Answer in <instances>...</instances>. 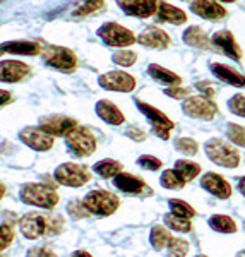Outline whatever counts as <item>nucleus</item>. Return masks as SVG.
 Listing matches in <instances>:
<instances>
[{"label":"nucleus","mask_w":245,"mask_h":257,"mask_svg":"<svg viewBox=\"0 0 245 257\" xmlns=\"http://www.w3.org/2000/svg\"><path fill=\"white\" fill-rule=\"evenodd\" d=\"M21 199H23L26 204L38 206V208L52 209L59 202V196L52 187L43 184H28L24 185L21 190Z\"/></svg>","instance_id":"nucleus-1"},{"label":"nucleus","mask_w":245,"mask_h":257,"mask_svg":"<svg viewBox=\"0 0 245 257\" xmlns=\"http://www.w3.org/2000/svg\"><path fill=\"white\" fill-rule=\"evenodd\" d=\"M65 141H67V146L70 151L77 156H89L96 149V139L91 134L89 128L86 127H79V125L74 127L65 136Z\"/></svg>","instance_id":"nucleus-2"},{"label":"nucleus","mask_w":245,"mask_h":257,"mask_svg":"<svg viewBox=\"0 0 245 257\" xmlns=\"http://www.w3.org/2000/svg\"><path fill=\"white\" fill-rule=\"evenodd\" d=\"M118 204V197L110 192H105V190H93L84 197V206L88 208V211L98 214V216H108V214L115 213Z\"/></svg>","instance_id":"nucleus-3"},{"label":"nucleus","mask_w":245,"mask_h":257,"mask_svg":"<svg viewBox=\"0 0 245 257\" xmlns=\"http://www.w3.org/2000/svg\"><path fill=\"white\" fill-rule=\"evenodd\" d=\"M206 153L211 161H214L216 165H221V167L235 168L240 163L238 153L221 139H211L206 144Z\"/></svg>","instance_id":"nucleus-4"},{"label":"nucleus","mask_w":245,"mask_h":257,"mask_svg":"<svg viewBox=\"0 0 245 257\" xmlns=\"http://www.w3.org/2000/svg\"><path fill=\"white\" fill-rule=\"evenodd\" d=\"M45 62L48 65H52L53 69H59V70H64V72H70V70L76 69L77 65V59L69 48H64V47H45L43 52Z\"/></svg>","instance_id":"nucleus-5"},{"label":"nucleus","mask_w":245,"mask_h":257,"mask_svg":"<svg viewBox=\"0 0 245 257\" xmlns=\"http://www.w3.org/2000/svg\"><path fill=\"white\" fill-rule=\"evenodd\" d=\"M98 35L110 47H129L136 41V36L127 28L120 26L117 23H108L105 26H101Z\"/></svg>","instance_id":"nucleus-6"},{"label":"nucleus","mask_w":245,"mask_h":257,"mask_svg":"<svg viewBox=\"0 0 245 257\" xmlns=\"http://www.w3.org/2000/svg\"><path fill=\"white\" fill-rule=\"evenodd\" d=\"M55 178L62 185L81 187L89 180V173L84 167H79L76 163H65L55 170Z\"/></svg>","instance_id":"nucleus-7"},{"label":"nucleus","mask_w":245,"mask_h":257,"mask_svg":"<svg viewBox=\"0 0 245 257\" xmlns=\"http://www.w3.org/2000/svg\"><path fill=\"white\" fill-rule=\"evenodd\" d=\"M138 106H139V110L148 117L149 122H151L155 134L160 136L161 139H168L170 138V131L173 128L172 120H170L165 113H161L160 110H156L155 106L146 105V103H143V101H138Z\"/></svg>","instance_id":"nucleus-8"},{"label":"nucleus","mask_w":245,"mask_h":257,"mask_svg":"<svg viewBox=\"0 0 245 257\" xmlns=\"http://www.w3.org/2000/svg\"><path fill=\"white\" fill-rule=\"evenodd\" d=\"M184 111L194 118L211 120L218 113V106L214 105L213 99H209L207 96H194V98L185 99Z\"/></svg>","instance_id":"nucleus-9"},{"label":"nucleus","mask_w":245,"mask_h":257,"mask_svg":"<svg viewBox=\"0 0 245 257\" xmlns=\"http://www.w3.org/2000/svg\"><path fill=\"white\" fill-rule=\"evenodd\" d=\"M48 221H50V218H45L43 214L28 213V214H24V218H21L19 226L24 237L35 240L48 231Z\"/></svg>","instance_id":"nucleus-10"},{"label":"nucleus","mask_w":245,"mask_h":257,"mask_svg":"<svg viewBox=\"0 0 245 257\" xmlns=\"http://www.w3.org/2000/svg\"><path fill=\"white\" fill-rule=\"evenodd\" d=\"M21 141L36 151H47L53 146V136L45 132L41 127H26L19 134Z\"/></svg>","instance_id":"nucleus-11"},{"label":"nucleus","mask_w":245,"mask_h":257,"mask_svg":"<svg viewBox=\"0 0 245 257\" xmlns=\"http://www.w3.org/2000/svg\"><path fill=\"white\" fill-rule=\"evenodd\" d=\"M99 84L101 88L110 89V91H122V93H129L136 88V79L132 76H129L127 72H106L99 77Z\"/></svg>","instance_id":"nucleus-12"},{"label":"nucleus","mask_w":245,"mask_h":257,"mask_svg":"<svg viewBox=\"0 0 245 257\" xmlns=\"http://www.w3.org/2000/svg\"><path fill=\"white\" fill-rule=\"evenodd\" d=\"M40 127L52 136H67L74 127H77V122L74 118H69V117L53 115V117L41 118Z\"/></svg>","instance_id":"nucleus-13"},{"label":"nucleus","mask_w":245,"mask_h":257,"mask_svg":"<svg viewBox=\"0 0 245 257\" xmlns=\"http://www.w3.org/2000/svg\"><path fill=\"white\" fill-rule=\"evenodd\" d=\"M120 9L127 16L149 18L156 11V0H117Z\"/></svg>","instance_id":"nucleus-14"},{"label":"nucleus","mask_w":245,"mask_h":257,"mask_svg":"<svg viewBox=\"0 0 245 257\" xmlns=\"http://www.w3.org/2000/svg\"><path fill=\"white\" fill-rule=\"evenodd\" d=\"M30 67L19 60H4L0 62V81L2 82H18L28 76Z\"/></svg>","instance_id":"nucleus-15"},{"label":"nucleus","mask_w":245,"mask_h":257,"mask_svg":"<svg viewBox=\"0 0 245 257\" xmlns=\"http://www.w3.org/2000/svg\"><path fill=\"white\" fill-rule=\"evenodd\" d=\"M190 9L204 19H223L226 16L225 7L219 6L216 0H194Z\"/></svg>","instance_id":"nucleus-16"},{"label":"nucleus","mask_w":245,"mask_h":257,"mask_svg":"<svg viewBox=\"0 0 245 257\" xmlns=\"http://www.w3.org/2000/svg\"><path fill=\"white\" fill-rule=\"evenodd\" d=\"M201 185L204 187L207 192H211L216 197L226 199L231 196V187L230 184L223 177L216 175V173H206L201 180Z\"/></svg>","instance_id":"nucleus-17"},{"label":"nucleus","mask_w":245,"mask_h":257,"mask_svg":"<svg viewBox=\"0 0 245 257\" xmlns=\"http://www.w3.org/2000/svg\"><path fill=\"white\" fill-rule=\"evenodd\" d=\"M213 43L216 45V48L219 52H223L225 55H228L230 59L233 60H240V48L236 45L235 38L231 36L230 31L223 30V31H218L213 35Z\"/></svg>","instance_id":"nucleus-18"},{"label":"nucleus","mask_w":245,"mask_h":257,"mask_svg":"<svg viewBox=\"0 0 245 257\" xmlns=\"http://www.w3.org/2000/svg\"><path fill=\"white\" fill-rule=\"evenodd\" d=\"M139 43L149 48H167L170 45V36L160 28H148L143 31V35L139 36Z\"/></svg>","instance_id":"nucleus-19"},{"label":"nucleus","mask_w":245,"mask_h":257,"mask_svg":"<svg viewBox=\"0 0 245 257\" xmlns=\"http://www.w3.org/2000/svg\"><path fill=\"white\" fill-rule=\"evenodd\" d=\"M96 113L99 118L105 120L106 123H111V125H120V123H124L122 111H120L113 103L105 101V99L96 103Z\"/></svg>","instance_id":"nucleus-20"},{"label":"nucleus","mask_w":245,"mask_h":257,"mask_svg":"<svg viewBox=\"0 0 245 257\" xmlns=\"http://www.w3.org/2000/svg\"><path fill=\"white\" fill-rule=\"evenodd\" d=\"M115 187L120 189L122 192H127V194H139L144 190V182L141 178L134 177V175H129V173H118L115 175Z\"/></svg>","instance_id":"nucleus-21"},{"label":"nucleus","mask_w":245,"mask_h":257,"mask_svg":"<svg viewBox=\"0 0 245 257\" xmlns=\"http://www.w3.org/2000/svg\"><path fill=\"white\" fill-rule=\"evenodd\" d=\"M211 69H213L214 76L219 77L223 82H228V84H231V86H238V88L245 86V77L240 76L238 72H235L233 69H230L228 65L213 64V65H211Z\"/></svg>","instance_id":"nucleus-22"},{"label":"nucleus","mask_w":245,"mask_h":257,"mask_svg":"<svg viewBox=\"0 0 245 257\" xmlns=\"http://www.w3.org/2000/svg\"><path fill=\"white\" fill-rule=\"evenodd\" d=\"M158 19L167 21V23H172V24H184L187 21V16L184 11L170 6L167 2H161L160 7H158Z\"/></svg>","instance_id":"nucleus-23"},{"label":"nucleus","mask_w":245,"mask_h":257,"mask_svg":"<svg viewBox=\"0 0 245 257\" xmlns=\"http://www.w3.org/2000/svg\"><path fill=\"white\" fill-rule=\"evenodd\" d=\"M0 50L16 53V55H36L40 52V47L31 41H9V43L0 45Z\"/></svg>","instance_id":"nucleus-24"},{"label":"nucleus","mask_w":245,"mask_h":257,"mask_svg":"<svg viewBox=\"0 0 245 257\" xmlns=\"http://www.w3.org/2000/svg\"><path fill=\"white\" fill-rule=\"evenodd\" d=\"M184 41L187 45H190V47L204 48V50L209 48V38H207V35L196 26L189 28V30L184 33Z\"/></svg>","instance_id":"nucleus-25"},{"label":"nucleus","mask_w":245,"mask_h":257,"mask_svg":"<svg viewBox=\"0 0 245 257\" xmlns=\"http://www.w3.org/2000/svg\"><path fill=\"white\" fill-rule=\"evenodd\" d=\"M149 74H151L156 81L165 82V84H170V86H178L182 82V79L175 72H172V70H168L165 67H160V65H155V64L149 65Z\"/></svg>","instance_id":"nucleus-26"},{"label":"nucleus","mask_w":245,"mask_h":257,"mask_svg":"<svg viewBox=\"0 0 245 257\" xmlns=\"http://www.w3.org/2000/svg\"><path fill=\"white\" fill-rule=\"evenodd\" d=\"M93 170L98 173L99 177L110 178V177L118 175V173L122 172V165L115 160H103V161H99V163L94 165Z\"/></svg>","instance_id":"nucleus-27"},{"label":"nucleus","mask_w":245,"mask_h":257,"mask_svg":"<svg viewBox=\"0 0 245 257\" xmlns=\"http://www.w3.org/2000/svg\"><path fill=\"white\" fill-rule=\"evenodd\" d=\"M175 170L180 173V177L184 178L185 182H189V180H192V178H196L199 175L201 167H199L197 163H192V161L180 160V161H177V163H175Z\"/></svg>","instance_id":"nucleus-28"},{"label":"nucleus","mask_w":245,"mask_h":257,"mask_svg":"<svg viewBox=\"0 0 245 257\" xmlns=\"http://www.w3.org/2000/svg\"><path fill=\"white\" fill-rule=\"evenodd\" d=\"M209 225H211L213 230L221 231V233H233V231L236 230V225H235L233 219L228 218V216H221V214L211 218L209 219Z\"/></svg>","instance_id":"nucleus-29"},{"label":"nucleus","mask_w":245,"mask_h":257,"mask_svg":"<svg viewBox=\"0 0 245 257\" xmlns=\"http://www.w3.org/2000/svg\"><path fill=\"white\" fill-rule=\"evenodd\" d=\"M149 240H151V245L155 247L156 250H161V248H165L168 245V242L172 240V237H170V233L163 226H153Z\"/></svg>","instance_id":"nucleus-30"},{"label":"nucleus","mask_w":245,"mask_h":257,"mask_svg":"<svg viewBox=\"0 0 245 257\" xmlns=\"http://www.w3.org/2000/svg\"><path fill=\"white\" fill-rule=\"evenodd\" d=\"M161 184L167 189H182L185 180L180 177V173H178L177 170H167V172H163V175H161Z\"/></svg>","instance_id":"nucleus-31"},{"label":"nucleus","mask_w":245,"mask_h":257,"mask_svg":"<svg viewBox=\"0 0 245 257\" xmlns=\"http://www.w3.org/2000/svg\"><path fill=\"white\" fill-rule=\"evenodd\" d=\"M165 225H167L168 228H172V230H177V231H190V228H192V225H190L189 218H182V216H177V214H167L165 216Z\"/></svg>","instance_id":"nucleus-32"},{"label":"nucleus","mask_w":245,"mask_h":257,"mask_svg":"<svg viewBox=\"0 0 245 257\" xmlns=\"http://www.w3.org/2000/svg\"><path fill=\"white\" fill-rule=\"evenodd\" d=\"M189 252V242L182 238H172L168 242V255L170 257H185Z\"/></svg>","instance_id":"nucleus-33"},{"label":"nucleus","mask_w":245,"mask_h":257,"mask_svg":"<svg viewBox=\"0 0 245 257\" xmlns=\"http://www.w3.org/2000/svg\"><path fill=\"white\" fill-rule=\"evenodd\" d=\"M170 208H172L173 214L182 216V218H192L194 214H196V211L190 208L187 202L180 201V199H172V201H170Z\"/></svg>","instance_id":"nucleus-34"},{"label":"nucleus","mask_w":245,"mask_h":257,"mask_svg":"<svg viewBox=\"0 0 245 257\" xmlns=\"http://www.w3.org/2000/svg\"><path fill=\"white\" fill-rule=\"evenodd\" d=\"M101 7H103V0H84V2L79 6V9L74 12V16H79V18L89 16V14H93V12H96L98 9H101Z\"/></svg>","instance_id":"nucleus-35"},{"label":"nucleus","mask_w":245,"mask_h":257,"mask_svg":"<svg viewBox=\"0 0 245 257\" xmlns=\"http://www.w3.org/2000/svg\"><path fill=\"white\" fill-rule=\"evenodd\" d=\"M228 138L230 141H233L235 144L245 148V128L236 125V123H230L228 125Z\"/></svg>","instance_id":"nucleus-36"},{"label":"nucleus","mask_w":245,"mask_h":257,"mask_svg":"<svg viewBox=\"0 0 245 257\" xmlns=\"http://www.w3.org/2000/svg\"><path fill=\"white\" fill-rule=\"evenodd\" d=\"M175 148L178 149V151L184 153V155H196L197 153V143L194 139H189V138L177 139Z\"/></svg>","instance_id":"nucleus-37"},{"label":"nucleus","mask_w":245,"mask_h":257,"mask_svg":"<svg viewBox=\"0 0 245 257\" xmlns=\"http://www.w3.org/2000/svg\"><path fill=\"white\" fill-rule=\"evenodd\" d=\"M228 108L233 111L238 117H245V96L243 94H235L233 98L228 101Z\"/></svg>","instance_id":"nucleus-38"},{"label":"nucleus","mask_w":245,"mask_h":257,"mask_svg":"<svg viewBox=\"0 0 245 257\" xmlns=\"http://www.w3.org/2000/svg\"><path fill=\"white\" fill-rule=\"evenodd\" d=\"M113 62L115 64H120V65H132L136 62V53L134 52H127V50H120L113 55Z\"/></svg>","instance_id":"nucleus-39"},{"label":"nucleus","mask_w":245,"mask_h":257,"mask_svg":"<svg viewBox=\"0 0 245 257\" xmlns=\"http://www.w3.org/2000/svg\"><path fill=\"white\" fill-rule=\"evenodd\" d=\"M12 238H14V231L9 225H0V250L7 248L11 245Z\"/></svg>","instance_id":"nucleus-40"},{"label":"nucleus","mask_w":245,"mask_h":257,"mask_svg":"<svg viewBox=\"0 0 245 257\" xmlns=\"http://www.w3.org/2000/svg\"><path fill=\"white\" fill-rule=\"evenodd\" d=\"M88 208L84 206V202H79V201H72L69 204V214H72V218H84V216H88Z\"/></svg>","instance_id":"nucleus-41"},{"label":"nucleus","mask_w":245,"mask_h":257,"mask_svg":"<svg viewBox=\"0 0 245 257\" xmlns=\"http://www.w3.org/2000/svg\"><path fill=\"white\" fill-rule=\"evenodd\" d=\"M139 165L146 170H160L161 168V160L155 158V156H149V155H144L139 158Z\"/></svg>","instance_id":"nucleus-42"},{"label":"nucleus","mask_w":245,"mask_h":257,"mask_svg":"<svg viewBox=\"0 0 245 257\" xmlns=\"http://www.w3.org/2000/svg\"><path fill=\"white\" fill-rule=\"evenodd\" d=\"M28 255L30 257H55V254H53L50 248L47 247H35L31 248L30 252H28Z\"/></svg>","instance_id":"nucleus-43"},{"label":"nucleus","mask_w":245,"mask_h":257,"mask_svg":"<svg viewBox=\"0 0 245 257\" xmlns=\"http://www.w3.org/2000/svg\"><path fill=\"white\" fill-rule=\"evenodd\" d=\"M189 93H190L189 89H184V88H180V86H172L170 89H167V94L172 98H187Z\"/></svg>","instance_id":"nucleus-44"},{"label":"nucleus","mask_w":245,"mask_h":257,"mask_svg":"<svg viewBox=\"0 0 245 257\" xmlns=\"http://www.w3.org/2000/svg\"><path fill=\"white\" fill-rule=\"evenodd\" d=\"M127 136H131V138H134V139H138V141H143L144 138H146V134H144L143 131H139V128H129Z\"/></svg>","instance_id":"nucleus-45"},{"label":"nucleus","mask_w":245,"mask_h":257,"mask_svg":"<svg viewBox=\"0 0 245 257\" xmlns=\"http://www.w3.org/2000/svg\"><path fill=\"white\" fill-rule=\"evenodd\" d=\"M12 99V96H11V93L9 91H4V89H0V106L2 105H6V103H9Z\"/></svg>","instance_id":"nucleus-46"},{"label":"nucleus","mask_w":245,"mask_h":257,"mask_svg":"<svg viewBox=\"0 0 245 257\" xmlns=\"http://www.w3.org/2000/svg\"><path fill=\"white\" fill-rule=\"evenodd\" d=\"M238 187H240V192H242V194H243V196H245V177L242 178V180H240Z\"/></svg>","instance_id":"nucleus-47"},{"label":"nucleus","mask_w":245,"mask_h":257,"mask_svg":"<svg viewBox=\"0 0 245 257\" xmlns=\"http://www.w3.org/2000/svg\"><path fill=\"white\" fill-rule=\"evenodd\" d=\"M72 257H91V255L88 254V252H76Z\"/></svg>","instance_id":"nucleus-48"},{"label":"nucleus","mask_w":245,"mask_h":257,"mask_svg":"<svg viewBox=\"0 0 245 257\" xmlns=\"http://www.w3.org/2000/svg\"><path fill=\"white\" fill-rule=\"evenodd\" d=\"M4 192H6V187H4L2 184H0V199H2V196H4Z\"/></svg>","instance_id":"nucleus-49"},{"label":"nucleus","mask_w":245,"mask_h":257,"mask_svg":"<svg viewBox=\"0 0 245 257\" xmlns=\"http://www.w3.org/2000/svg\"><path fill=\"white\" fill-rule=\"evenodd\" d=\"M236 257H245V252H242V254H238V255H236Z\"/></svg>","instance_id":"nucleus-50"},{"label":"nucleus","mask_w":245,"mask_h":257,"mask_svg":"<svg viewBox=\"0 0 245 257\" xmlns=\"http://www.w3.org/2000/svg\"><path fill=\"white\" fill-rule=\"evenodd\" d=\"M223 2H233V0H223Z\"/></svg>","instance_id":"nucleus-51"},{"label":"nucleus","mask_w":245,"mask_h":257,"mask_svg":"<svg viewBox=\"0 0 245 257\" xmlns=\"http://www.w3.org/2000/svg\"><path fill=\"white\" fill-rule=\"evenodd\" d=\"M2 53H4V52H2V50H0V55H2Z\"/></svg>","instance_id":"nucleus-52"},{"label":"nucleus","mask_w":245,"mask_h":257,"mask_svg":"<svg viewBox=\"0 0 245 257\" xmlns=\"http://www.w3.org/2000/svg\"><path fill=\"white\" fill-rule=\"evenodd\" d=\"M197 257H206V255H197Z\"/></svg>","instance_id":"nucleus-53"}]
</instances>
